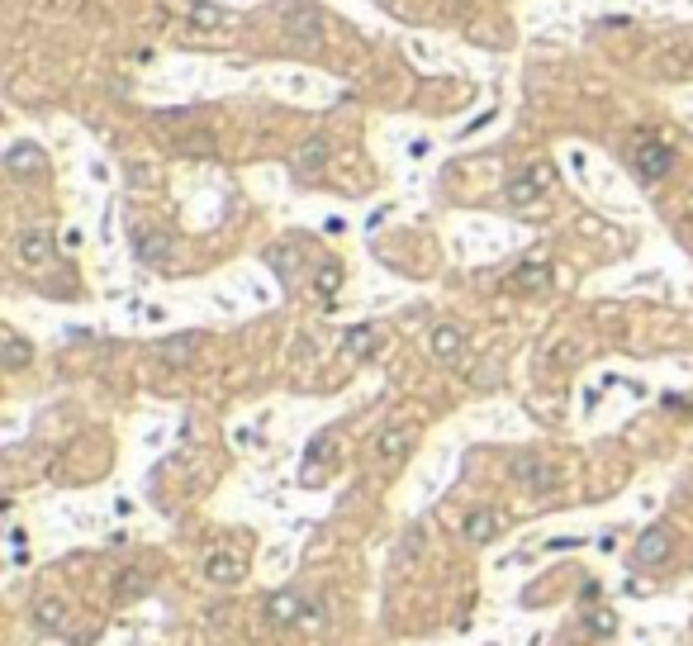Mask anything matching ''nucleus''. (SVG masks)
<instances>
[{
  "mask_svg": "<svg viewBox=\"0 0 693 646\" xmlns=\"http://www.w3.org/2000/svg\"><path fill=\"white\" fill-rule=\"evenodd\" d=\"M153 352H157V362H162V366L181 371V366H191V362H195V352H200V333H176V338L157 343Z\"/></svg>",
  "mask_w": 693,
  "mask_h": 646,
  "instance_id": "7",
  "label": "nucleus"
},
{
  "mask_svg": "<svg viewBox=\"0 0 693 646\" xmlns=\"http://www.w3.org/2000/svg\"><path fill=\"white\" fill-rule=\"evenodd\" d=\"M0 362H5V371H25L34 362V347L19 333H0Z\"/></svg>",
  "mask_w": 693,
  "mask_h": 646,
  "instance_id": "20",
  "label": "nucleus"
},
{
  "mask_svg": "<svg viewBox=\"0 0 693 646\" xmlns=\"http://www.w3.org/2000/svg\"><path fill=\"white\" fill-rule=\"evenodd\" d=\"M262 618H266V628H323V599H304L300 590H281V594H271L262 603Z\"/></svg>",
  "mask_w": 693,
  "mask_h": 646,
  "instance_id": "1",
  "label": "nucleus"
},
{
  "mask_svg": "<svg viewBox=\"0 0 693 646\" xmlns=\"http://www.w3.org/2000/svg\"><path fill=\"white\" fill-rule=\"evenodd\" d=\"M53 5H62V10H67V5H81V0H53Z\"/></svg>",
  "mask_w": 693,
  "mask_h": 646,
  "instance_id": "25",
  "label": "nucleus"
},
{
  "mask_svg": "<svg viewBox=\"0 0 693 646\" xmlns=\"http://www.w3.org/2000/svg\"><path fill=\"white\" fill-rule=\"evenodd\" d=\"M509 471H513V481L522 490H532V494H556L560 490V471L551 462H541L537 452H518L509 462Z\"/></svg>",
  "mask_w": 693,
  "mask_h": 646,
  "instance_id": "2",
  "label": "nucleus"
},
{
  "mask_svg": "<svg viewBox=\"0 0 693 646\" xmlns=\"http://www.w3.org/2000/svg\"><path fill=\"white\" fill-rule=\"evenodd\" d=\"M546 285H551V266H546L541 257H537V262L528 257V262H522V266L513 271V276H509V290H518V295H532V290L541 295Z\"/></svg>",
  "mask_w": 693,
  "mask_h": 646,
  "instance_id": "12",
  "label": "nucleus"
},
{
  "mask_svg": "<svg viewBox=\"0 0 693 646\" xmlns=\"http://www.w3.org/2000/svg\"><path fill=\"white\" fill-rule=\"evenodd\" d=\"M413 442H418V428H385L375 437V456H381V462H404L413 452Z\"/></svg>",
  "mask_w": 693,
  "mask_h": 646,
  "instance_id": "11",
  "label": "nucleus"
},
{
  "mask_svg": "<svg viewBox=\"0 0 693 646\" xmlns=\"http://www.w3.org/2000/svg\"><path fill=\"white\" fill-rule=\"evenodd\" d=\"M34 622H38V628H48V632H67L72 613H67V603H62V599H38L34 603Z\"/></svg>",
  "mask_w": 693,
  "mask_h": 646,
  "instance_id": "19",
  "label": "nucleus"
},
{
  "mask_svg": "<svg viewBox=\"0 0 693 646\" xmlns=\"http://www.w3.org/2000/svg\"><path fill=\"white\" fill-rule=\"evenodd\" d=\"M5 166H10L15 176H34L38 166H44V153H38V143H15L10 157H5Z\"/></svg>",
  "mask_w": 693,
  "mask_h": 646,
  "instance_id": "21",
  "label": "nucleus"
},
{
  "mask_svg": "<svg viewBox=\"0 0 693 646\" xmlns=\"http://www.w3.org/2000/svg\"><path fill=\"white\" fill-rule=\"evenodd\" d=\"M19 262L25 266H48L53 262V234H44V228L19 234Z\"/></svg>",
  "mask_w": 693,
  "mask_h": 646,
  "instance_id": "17",
  "label": "nucleus"
},
{
  "mask_svg": "<svg viewBox=\"0 0 693 646\" xmlns=\"http://www.w3.org/2000/svg\"><path fill=\"white\" fill-rule=\"evenodd\" d=\"M375 347H381V328H375V323H356V328L342 333V352H347L351 362L375 357Z\"/></svg>",
  "mask_w": 693,
  "mask_h": 646,
  "instance_id": "14",
  "label": "nucleus"
},
{
  "mask_svg": "<svg viewBox=\"0 0 693 646\" xmlns=\"http://www.w3.org/2000/svg\"><path fill=\"white\" fill-rule=\"evenodd\" d=\"M338 281H342V266L328 262V266L319 271V295H332V290H338Z\"/></svg>",
  "mask_w": 693,
  "mask_h": 646,
  "instance_id": "24",
  "label": "nucleus"
},
{
  "mask_svg": "<svg viewBox=\"0 0 693 646\" xmlns=\"http://www.w3.org/2000/svg\"><path fill=\"white\" fill-rule=\"evenodd\" d=\"M204 575L214 580V585H238V580L247 575V566H243V556H238V552H209Z\"/></svg>",
  "mask_w": 693,
  "mask_h": 646,
  "instance_id": "15",
  "label": "nucleus"
},
{
  "mask_svg": "<svg viewBox=\"0 0 693 646\" xmlns=\"http://www.w3.org/2000/svg\"><path fill=\"white\" fill-rule=\"evenodd\" d=\"M328 456H332V432H319V437H313V447H309V456H304V481H313V475L328 466Z\"/></svg>",
  "mask_w": 693,
  "mask_h": 646,
  "instance_id": "22",
  "label": "nucleus"
},
{
  "mask_svg": "<svg viewBox=\"0 0 693 646\" xmlns=\"http://www.w3.org/2000/svg\"><path fill=\"white\" fill-rule=\"evenodd\" d=\"M584 628H589L594 637H613L618 632V613L613 609H594L589 618H584Z\"/></svg>",
  "mask_w": 693,
  "mask_h": 646,
  "instance_id": "23",
  "label": "nucleus"
},
{
  "mask_svg": "<svg viewBox=\"0 0 693 646\" xmlns=\"http://www.w3.org/2000/svg\"><path fill=\"white\" fill-rule=\"evenodd\" d=\"M328 138L323 134H313L309 143H304V148L295 153V176H304V181H313V176H319L323 172V166H328Z\"/></svg>",
  "mask_w": 693,
  "mask_h": 646,
  "instance_id": "16",
  "label": "nucleus"
},
{
  "mask_svg": "<svg viewBox=\"0 0 693 646\" xmlns=\"http://www.w3.org/2000/svg\"><path fill=\"white\" fill-rule=\"evenodd\" d=\"M285 38L290 44H323V10L319 5H285Z\"/></svg>",
  "mask_w": 693,
  "mask_h": 646,
  "instance_id": "3",
  "label": "nucleus"
},
{
  "mask_svg": "<svg viewBox=\"0 0 693 646\" xmlns=\"http://www.w3.org/2000/svg\"><path fill=\"white\" fill-rule=\"evenodd\" d=\"M181 15L191 19L195 29H228V25H233V10L209 5V0H181Z\"/></svg>",
  "mask_w": 693,
  "mask_h": 646,
  "instance_id": "8",
  "label": "nucleus"
},
{
  "mask_svg": "<svg viewBox=\"0 0 693 646\" xmlns=\"http://www.w3.org/2000/svg\"><path fill=\"white\" fill-rule=\"evenodd\" d=\"M499 528H503V513H499V509H475L466 523H460V532H466L470 547H485V542H494Z\"/></svg>",
  "mask_w": 693,
  "mask_h": 646,
  "instance_id": "10",
  "label": "nucleus"
},
{
  "mask_svg": "<svg viewBox=\"0 0 693 646\" xmlns=\"http://www.w3.org/2000/svg\"><path fill=\"white\" fill-rule=\"evenodd\" d=\"M675 556V532H669V523H650L641 537H637V566H665V561Z\"/></svg>",
  "mask_w": 693,
  "mask_h": 646,
  "instance_id": "5",
  "label": "nucleus"
},
{
  "mask_svg": "<svg viewBox=\"0 0 693 646\" xmlns=\"http://www.w3.org/2000/svg\"><path fill=\"white\" fill-rule=\"evenodd\" d=\"M134 253L138 262H166L172 257V234H162V228H134Z\"/></svg>",
  "mask_w": 693,
  "mask_h": 646,
  "instance_id": "9",
  "label": "nucleus"
},
{
  "mask_svg": "<svg viewBox=\"0 0 693 646\" xmlns=\"http://www.w3.org/2000/svg\"><path fill=\"white\" fill-rule=\"evenodd\" d=\"M432 357H437V362H447V366H456L460 357H466V333H460L456 323L432 328Z\"/></svg>",
  "mask_w": 693,
  "mask_h": 646,
  "instance_id": "13",
  "label": "nucleus"
},
{
  "mask_svg": "<svg viewBox=\"0 0 693 646\" xmlns=\"http://www.w3.org/2000/svg\"><path fill=\"white\" fill-rule=\"evenodd\" d=\"M632 166H637L641 181H660V176H669V166H675V153H669L660 138H637Z\"/></svg>",
  "mask_w": 693,
  "mask_h": 646,
  "instance_id": "4",
  "label": "nucleus"
},
{
  "mask_svg": "<svg viewBox=\"0 0 693 646\" xmlns=\"http://www.w3.org/2000/svg\"><path fill=\"white\" fill-rule=\"evenodd\" d=\"M148 590H153V575L138 571V566H124V571L114 575V599H119V603H134V599H143Z\"/></svg>",
  "mask_w": 693,
  "mask_h": 646,
  "instance_id": "18",
  "label": "nucleus"
},
{
  "mask_svg": "<svg viewBox=\"0 0 693 646\" xmlns=\"http://www.w3.org/2000/svg\"><path fill=\"white\" fill-rule=\"evenodd\" d=\"M551 185V166H532V172H522L509 181V204L513 210H528L532 200H541V191Z\"/></svg>",
  "mask_w": 693,
  "mask_h": 646,
  "instance_id": "6",
  "label": "nucleus"
}]
</instances>
